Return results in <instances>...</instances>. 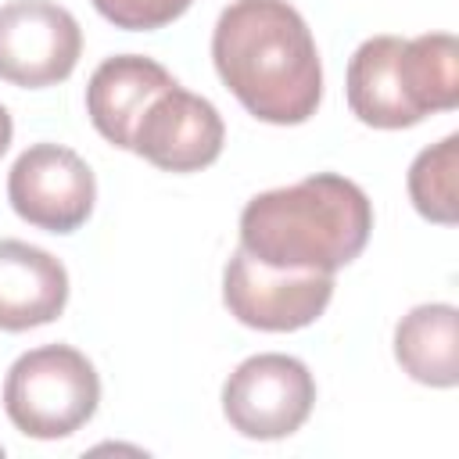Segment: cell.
Wrapping results in <instances>:
<instances>
[{"label": "cell", "instance_id": "cell-2", "mask_svg": "<svg viewBox=\"0 0 459 459\" xmlns=\"http://www.w3.org/2000/svg\"><path fill=\"white\" fill-rule=\"evenodd\" d=\"M373 233L366 190L337 172L255 194L240 212V247L273 269L337 273L355 262Z\"/></svg>", "mask_w": 459, "mask_h": 459}, {"label": "cell", "instance_id": "cell-11", "mask_svg": "<svg viewBox=\"0 0 459 459\" xmlns=\"http://www.w3.org/2000/svg\"><path fill=\"white\" fill-rule=\"evenodd\" d=\"M68 305V269L25 240H0V330L22 333L54 323Z\"/></svg>", "mask_w": 459, "mask_h": 459}, {"label": "cell", "instance_id": "cell-1", "mask_svg": "<svg viewBox=\"0 0 459 459\" xmlns=\"http://www.w3.org/2000/svg\"><path fill=\"white\" fill-rule=\"evenodd\" d=\"M212 61L247 115L301 126L323 100V65L308 22L287 0H233L212 32Z\"/></svg>", "mask_w": 459, "mask_h": 459}, {"label": "cell", "instance_id": "cell-16", "mask_svg": "<svg viewBox=\"0 0 459 459\" xmlns=\"http://www.w3.org/2000/svg\"><path fill=\"white\" fill-rule=\"evenodd\" d=\"M0 455H4V445H0Z\"/></svg>", "mask_w": 459, "mask_h": 459}, {"label": "cell", "instance_id": "cell-5", "mask_svg": "<svg viewBox=\"0 0 459 459\" xmlns=\"http://www.w3.org/2000/svg\"><path fill=\"white\" fill-rule=\"evenodd\" d=\"M316 405V380L294 355L262 351L244 359L222 384L230 427L255 441H280L301 430Z\"/></svg>", "mask_w": 459, "mask_h": 459}, {"label": "cell", "instance_id": "cell-3", "mask_svg": "<svg viewBox=\"0 0 459 459\" xmlns=\"http://www.w3.org/2000/svg\"><path fill=\"white\" fill-rule=\"evenodd\" d=\"M348 108L373 129H405L459 104V43L448 32L416 39L373 36L348 61Z\"/></svg>", "mask_w": 459, "mask_h": 459}, {"label": "cell", "instance_id": "cell-9", "mask_svg": "<svg viewBox=\"0 0 459 459\" xmlns=\"http://www.w3.org/2000/svg\"><path fill=\"white\" fill-rule=\"evenodd\" d=\"M226 126L208 97L172 82L161 90L133 129V147L161 172H201L222 154Z\"/></svg>", "mask_w": 459, "mask_h": 459}, {"label": "cell", "instance_id": "cell-13", "mask_svg": "<svg viewBox=\"0 0 459 459\" xmlns=\"http://www.w3.org/2000/svg\"><path fill=\"white\" fill-rule=\"evenodd\" d=\"M455 169H459V136L448 133L441 143L416 154L409 165V197L412 208L441 226L455 222Z\"/></svg>", "mask_w": 459, "mask_h": 459}, {"label": "cell", "instance_id": "cell-15", "mask_svg": "<svg viewBox=\"0 0 459 459\" xmlns=\"http://www.w3.org/2000/svg\"><path fill=\"white\" fill-rule=\"evenodd\" d=\"M11 136H14V122H11L7 108L0 104V158H4V151L11 147Z\"/></svg>", "mask_w": 459, "mask_h": 459}, {"label": "cell", "instance_id": "cell-6", "mask_svg": "<svg viewBox=\"0 0 459 459\" xmlns=\"http://www.w3.org/2000/svg\"><path fill=\"white\" fill-rule=\"evenodd\" d=\"M333 298V273H298L255 262L237 247L222 273V301L230 316L251 330L287 333L312 326Z\"/></svg>", "mask_w": 459, "mask_h": 459}, {"label": "cell", "instance_id": "cell-8", "mask_svg": "<svg viewBox=\"0 0 459 459\" xmlns=\"http://www.w3.org/2000/svg\"><path fill=\"white\" fill-rule=\"evenodd\" d=\"M7 201L29 226L47 233H72L93 212L97 179L72 147L32 143L11 165Z\"/></svg>", "mask_w": 459, "mask_h": 459}, {"label": "cell", "instance_id": "cell-10", "mask_svg": "<svg viewBox=\"0 0 459 459\" xmlns=\"http://www.w3.org/2000/svg\"><path fill=\"white\" fill-rule=\"evenodd\" d=\"M172 82L176 79L169 75V68L158 65L154 57H143V54L108 57L93 68L86 82V115L108 143L129 151L140 115Z\"/></svg>", "mask_w": 459, "mask_h": 459}, {"label": "cell", "instance_id": "cell-4", "mask_svg": "<svg viewBox=\"0 0 459 459\" xmlns=\"http://www.w3.org/2000/svg\"><path fill=\"white\" fill-rule=\"evenodd\" d=\"M100 402V377L93 362L72 344H43L14 359L4 377L7 420L36 441L75 434Z\"/></svg>", "mask_w": 459, "mask_h": 459}, {"label": "cell", "instance_id": "cell-7", "mask_svg": "<svg viewBox=\"0 0 459 459\" xmlns=\"http://www.w3.org/2000/svg\"><path fill=\"white\" fill-rule=\"evenodd\" d=\"M82 54V29L54 0H11L0 7V79L25 90L65 82Z\"/></svg>", "mask_w": 459, "mask_h": 459}, {"label": "cell", "instance_id": "cell-14", "mask_svg": "<svg viewBox=\"0 0 459 459\" xmlns=\"http://www.w3.org/2000/svg\"><path fill=\"white\" fill-rule=\"evenodd\" d=\"M190 4L194 0H93L100 18H108L115 29H129V32L165 29L176 18H183L190 11Z\"/></svg>", "mask_w": 459, "mask_h": 459}, {"label": "cell", "instance_id": "cell-12", "mask_svg": "<svg viewBox=\"0 0 459 459\" xmlns=\"http://www.w3.org/2000/svg\"><path fill=\"white\" fill-rule=\"evenodd\" d=\"M398 366L427 387L459 384V312L448 301L416 305L394 326Z\"/></svg>", "mask_w": 459, "mask_h": 459}]
</instances>
